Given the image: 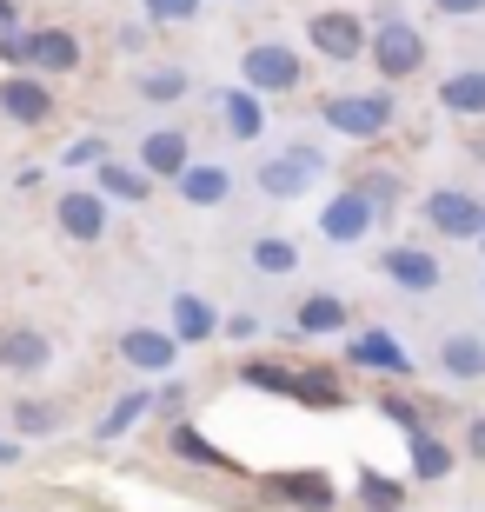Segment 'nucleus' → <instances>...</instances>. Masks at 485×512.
<instances>
[{
	"mask_svg": "<svg viewBox=\"0 0 485 512\" xmlns=\"http://www.w3.org/2000/svg\"><path fill=\"white\" fill-rule=\"evenodd\" d=\"M133 87H140V100H153V107H167V100H187L193 94V80L180 74V67H147Z\"/></svg>",
	"mask_w": 485,
	"mask_h": 512,
	"instance_id": "27",
	"label": "nucleus"
},
{
	"mask_svg": "<svg viewBox=\"0 0 485 512\" xmlns=\"http://www.w3.org/2000/svg\"><path fill=\"white\" fill-rule=\"evenodd\" d=\"M479 293H485V286H479Z\"/></svg>",
	"mask_w": 485,
	"mask_h": 512,
	"instance_id": "43",
	"label": "nucleus"
},
{
	"mask_svg": "<svg viewBox=\"0 0 485 512\" xmlns=\"http://www.w3.org/2000/svg\"><path fill=\"white\" fill-rule=\"evenodd\" d=\"M94 193L100 200H120V207H140L153 193V180L140 167H120V160H94Z\"/></svg>",
	"mask_w": 485,
	"mask_h": 512,
	"instance_id": "18",
	"label": "nucleus"
},
{
	"mask_svg": "<svg viewBox=\"0 0 485 512\" xmlns=\"http://www.w3.org/2000/svg\"><path fill=\"white\" fill-rule=\"evenodd\" d=\"M54 220H60V233H67V240L94 247L100 233H107V200H100V193L67 187V193H60V207H54Z\"/></svg>",
	"mask_w": 485,
	"mask_h": 512,
	"instance_id": "13",
	"label": "nucleus"
},
{
	"mask_svg": "<svg viewBox=\"0 0 485 512\" xmlns=\"http://www.w3.org/2000/svg\"><path fill=\"white\" fill-rule=\"evenodd\" d=\"M0 114L14 120V127H47V120H54L47 80H40V74H7V80H0Z\"/></svg>",
	"mask_w": 485,
	"mask_h": 512,
	"instance_id": "9",
	"label": "nucleus"
},
{
	"mask_svg": "<svg viewBox=\"0 0 485 512\" xmlns=\"http://www.w3.org/2000/svg\"><path fill=\"white\" fill-rule=\"evenodd\" d=\"M432 14H452V20L459 14H485V0H432Z\"/></svg>",
	"mask_w": 485,
	"mask_h": 512,
	"instance_id": "38",
	"label": "nucleus"
},
{
	"mask_svg": "<svg viewBox=\"0 0 485 512\" xmlns=\"http://www.w3.org/2000/svg\"><path fill=\"white\" fill-rule=\"evenodd\" d=\"M147 7V20H160V27H173V20H193L200 14V0H140Z\"/></svg>",
	"mask_w": 485,
	"mask_h": 512,
	"instance_id": "33",
	"label": "nucleus"
},
{
	"mask_svg": "<svg viewBox=\"0 0 485 512\" xmlns=\"http://www.w3.org/2000/svg\"><path fill=\"white\" fill-rule=\"evenodd\" d=\"M187 160H193V147H187L180 127H153L147 140H140V173H147V180H180Z\"/></svg>",
	"mask_w": 485,
	"mask_h": 512,
	"instance_id": "15",
	"label": "nucleus"
},
{
	"mask_svg": "<svg viewBox=\"0 0 485 512\" xmlns=\"http://www.w3.org/2000/svg\"><path fill=\"white\" fill-rule=\"evenodd\" d=\"M140 413H153V393H147V386H133V393H120V399H113V406H107V419H100V439H120V433H127V426H133Z\"/></svg>",
	"mask_w": 485,
	"mask_h": 512,
	"instance_id": "30",
	"label": "nucleus"
},
{
	"mask_svg": "<svg viewBox=\"0 0 485 512\" xmlns=\"http://www.w3.org/2000/svg\"><path fill=\"white\" fill-rule=\"evenodd\" d=\"M373 220H379V207H373L359 187H346V193H333V200H326V213H319V233H326L333 247H359V240L373 233Z\"/></svg>",
	"mask_w": 485,
	"mask_h": 512,
	"instance_id": "8",
	"label": "nucleus"
},
{
	"mask_svg": "<svg viewBox=\"0 0 485 512\" xmlns=\"http://www.w3.org/2000/svg\"><path fill=\"white\" fill-rule=\"evenodd\" d=\"M173 187H180L187 207H226V200H233V173H226L220 160H187Z\"/></svg>",
	"mask_w": 485,
	"mask_h": 512,
	"instance_id": "16",
	"label": "nucleus"
},
{
	"mask_svg": "<svg viewBox=\"0 0 485 512\" xmlns=\"http://www.w3.org/2000/svg\"><path fill=\"white\" fill-rule=\"evenodd\" d=\"M406 446H412V479H446L452 473V446H439V439H432L426 419H419V426H406Z\"/></svg>",
	"mask_w": 485,
	"mask_h": 512,
	"instance_id": "23",
	"label": "nucleus"
},
{
	"mask_svg": "<svg viewBox=\"0 0 485 512\" xmlns=\"http://www.w3.org/2000/svg\"><path fill=\"white\" fill-rule=\"evenodd\" d=\"M366 54H373L379 80H412L419 67H426V34H419L412 20H399L392 0H379V34L366 40Z\"/></svg>",
	"mask_w": 485,
	"mask_h": 512,
	"instance_id": "1",
	"label": "nucleus"
},
{
	"mask_svg": "<svg viewBox=\"0 0 485 512\" xmlns=\"http://www.w3.org/2000/svg\"><path fill=\"white\" fill-rule=\"evenodd\" d=\"M240 380L253 386V393H293V373H286V366H266V360H246Z\"/></svg>",
	"mask_w": 485,
	"mask_h": 512,
	"instance_id": "31",
	"label": "nucleus"
},
{
	"mask_svg": "<svg viewBox=\"0 0 485 512\" xmlns=\"http://www.w3.org/2000/svg\"><path fill=\"white\" fill-rule=\"evenodd\" d=\"M479 240H485V233H479Z\"/></svg>",
	"mask_w": 485,
	"mask_h": 512,
	"instance_id": "42",
	"label": "nucleus"
},
{
	"mask_svg": "<svg viewBox=\"0 0 485 512\" xmlns=\"http://www.w3.org/2000/svg\"><path fill=\"white\" fill-rule=\"evenodd\" d=\"M266 493L286 499V506H299V512H333L339 506V486L326 473H273V479H266Z\"/></svg>",
	"mask_w": 485,
	"mask_h": 512,
	"instance_id": "14",
	"label": "nucleus"
},
{
	"mask_svg": "<svg viewBox=\"0 0 485 512\" xmlns=\"http://www.w3.org/2000/svg\"><path fill=\"white\" fill-rule=\"evenodd\" d=\"M167 446H173V453H180V459H193V466H220V473H233V453H220V446H206V439L193 433L187 419H173Z\"/></svg>",
	"mask_w": 485,
	"mask_h": 512,
	"instance_id": "26",
	"label": "nucleus"
},
{
	"mask_svg": "<svg viewBox=\"0 0 485 512\" xmlns=\"http://www.w3.org/2000/svg\"><path fill=\"white\" fill-rule=\"evenodd\" d=\"M379 280L406 286V293H432L446 273H439V260H432L426 247H386V253H379Z\"/></svg>",
	"mask_w": 485,
	"mask_h": 512,
	"instance_id": "12",
	"label": "nucleus"
},
{
	"mask_svg": "<svg viewBox=\"0 0 485 512\" xmlns=\"http://www.w3.org/2000/svg\"><path fill=\"white\" fill-rule=\"evenodd\" d=\"M153 406H160L167 419H180V406H187V386H180V380H173V386H160V393H153Z\"/></svg>",
	"mask_w": 485,
	"mask_h": 512,
	"instance_id": "36",
	"label": "nucleus"
},
{
	"mask_svg": "<svg viewBox=\"0 0 485 512\" xmlns=\"http://www.w3.org/2000/svg\"><path fill=\"white\" fill-rule=\"evenodd\" d=\"M120 360H127L133 373H173V366H180V340L160 333V326H127V333H120Z\"/></svg>",
	"mask_w": 485,
	"mask_h": 512,
	"instance_id": "10",
	"label": "nucleus"
},
{
	"mask_svg": "<svg viewBox=\"0 0 485 512\" xmlns=\"http://www.w3.org/2000/svg\"><path fill=\"white\" fill-rule=\"evenodd\" d=\"M439 107L459 120H479L485 114V67H459V74L439 87Z\"/></svg>",
	"mask_w": 485,
	"mask_h": 512,
	"instance_id": "21",
	"label": "nucleus"
},
{
	"mask_svg": "<svg viewBox=\"0 0 485 512\" xmlns=\"http://www.w3.org/2000/svg\"><path fill=\"white\" fill-rule=\"evenodd\" d=\"M226 340H260V320H253V313H233V320H226Z\"/></svg>",
	"mask_w": 485,
	"mask_h": 512,
	"instance_id": "37",
	"label": "nucleus"
},
{
	"mask_svg": "<svg viewBox=\"0 0 485 512\" xmlns=\"http://www.w3.org/2000/svg\"><path fill=\"white\" fill-rule=\"evenodd\" d=\"M466 453L485 459V419H472V426H466Z\"/></svg>",
	"mask_w": 485,
	"mask_h": 512,
	"instance_id": "39",
	"label": "nucleus"
},
{
	"mask_svg": "<svg viewBox=\"0 0 485 512\" xmlns=\"http://www.w3.org/2000/svg\"><path fill=\"white\" fill-rule=\"evenodd\" d=\"M353 360L359 366H379V373H392V380H412V360L399 353V340H392L386 326H379V333H359V340H353Z\"/></svg>",
	"mask_w": 485,
	"mask_h": 512,
	"instance_id": "22",
	"label": "nucleus"
},
{
	"mask_svg": "<svg viewBox=\"0 0 485 512\" xmlns=\"http://www.w3.org/2000/svg\"><path fill=\"white\" fill-rule=\"evenodd\" d=\"M439 373L459 380V386L485 380V340L479 333H446V340H439Z\"/></svg>",
	"mask_w": 485,
	"mask_h": 512,
	"instance_id": "17",
	"label": "nucleus"
},
{
	"mask_svg": "<svg viewBox=\"0 0 485 512\" xmlns=\"http://www.w3.org/2000/svg\"><path fill=\"white\" fill-rule=\"evenodd\" d=\"M14 433H20V439L60 433V406H54V399H14Z\"/></svg>",
	"mask_w": 485,
	"mask_h": 512,
	"instance_id": "28",
	"label": "nucleus"
},
{
	"mask_svg": "<svg viewBox=\"0 0 485 512\" xmlns=\"http://www.w3.org/2000/svg\"><path fill=\"white\" fill-rule=\"evenodd\" d=\"M253 273H266V280H286V273H299V247L293 240H253Z\"/></svg>",
	"mask_w": 485,
	"mask_h": 512,
	"instance_id": "29",
	"label": "nucleus"
},
{
	"mask_svg": "<svg viewBox=\"0 0 485 512\" xmlns=\"http://www.w3.org/2000/svg\"><path fill=\"white\" fill-rule=\"evenodd\" d=\"M426 220L446 233V240H479L485 233V200L466 193V187H432L426 193Z\"/></svg>",
	"mask_w": 485,
	"mask_h": 512,
	"instance_id": "6",
	"label": "nucleus"
},
{
	"mask_svg": "<svg viewBox=\"0 0 485 512\" xmlns=\"http://www.w3.org/2000/svg\"><path fill=\"white\" fill-rule=\"evenodd\" d=\"M306 40H313V54H326L333 67H346V60L366 54V27H359V14H346V7L313 14V20H306Z\"/></svg>",
	"mask_w": 485,
	"mask_h": 512,
	"instance_id": "7",
	"label": "nucleus"
},
{
	"mask_svg": "<svg viewBox=\"0 0 485 512\" xmlns=\"http://www.w3.org/2000/svg\"><path fill=\"white\" fill-rule=\"evenodd\" d=\"M293 393H299V399H313V406H339V399H346V393H339V380H333V373H306V380H299Z\"/></svg>",
	"mask_w": 485,
	"mask_h": 512,
	"instance_id": "32",
	"label": "nucleus"
},
{
	"mask_svg": "<svg viewBox=\"0 0 485 512\" xmlns=\"http://www.w3.org/2000/svg\"><path fill=\"white\" fill-rule=\"evenodd\" d=\"M0 366L20 373V380H34V373L54 366V340L40 326H0Z\"/></svg>",
	"mask_w": 485,
	"mask_h": 512,
	"instance_id": "11",
	"label": "nucleus"
},
{
	"mask_svg": "<svg viewBox=\"0 0 485 512\" xmlns=\"http://www.w3.org/2000/svg\"><path fill=\"white\" fill-rule=\"evenodd\" d=\"M299 80H306V67H299V54L286 47V40H260V47H246L240 87H253V94H293Z\"/></svg>",
	"mask_w": 485,
	"mask_h": 512,
	"instance_id": "4",
	"label": "nucleus"
},
{
	"mask_svg": "<svg viewBox=\"0 0 485 512\" xmlns=\"http://www.w3.org/2000/svg\"><path fill=\"white\" fill-rule=\"evenodd\" d=\"M299 333H306V340L346 333V300H339V293H313V300H299Z\"/></svg>",
	"mask_w": 485,
	"mask_h": 512,
	"instance_id": "24",
	"label": "nucleus"
},
{
	"mask_svg": "<svg viewBox=\"0 0 485 512\" xmlns=\"http://www.w3.org/2000/svg\"><path fill=\"white\" fill-rule=\"evenodd\" d=\"M220 120H226L233 140H260V133H266V107H260L253 87H226V94H220Z\"/></svg>",
	"mask_w": 485,
	"mask_h": 512,
	"instance_id": "20",
	"label": "nucleus"
},
{
	"mask_svg": "<svg viewBox=\"0 0 485 512\" xmlns=\"http://www.w3.org/2000/svg\"><path fill=\"white\" fill-rule=\"evenodd\" d=\"M20 459V439H0V466H14Z\"/></svg>",
	"mask_w": 485,
	"mask_h": 512,
	"instance_id": "41",
	"label": "nucleus"
},
{
	"mask_svg": "<svg viewBox=\"0 0 485 512\" xmlns=\"http://www.w3.org/2000/svg\"><path fill=\"white\" fill-rule=\"evenodd\" d=\"M0 60H14L20 74H74L80 40L67 27H34V34H0Z\"/></svg>",
	"mask_w": 485,
	"mask_h": 512,
	"instance_id": "2",
	"label": "nucleus"
},
{
	"mask_svg": "<svg viewBox=\"0 0 485 512\" xmlns=\"http://www.w3.org/2000/svg\"><path fill=\"white\" fill-rule=\"evenodd\" d=\"M359 506L366 512H399L406 506V479L379 473V466H359Z\"/></svg>",
	"mask_w": 485,
	"mask_h": 512,
	"instance_id": "25",
	"label": "nucleus"
},
{
	"mask_svg": "<svg viewBox=\"0 0 485 512\" xmlns=\"http://www.w3.org/2000/svg\"><path fill=\"white\" fill-rule=\"evenodd\" d=\"M94 160H107V147H100V140H74V147L60 153V167H94Z\"/></svg>",
	"mask_w": 485,
	"mask_h": 512,
	"instance_id": "35",
	"label": "nucleus"
},
{
	"mask_svg": "<svg viewBox=\"0 0 485 512\" xmlns=\"http://www.w3.org/2000/svg\"><path fill=\"white\" fill-rule=\"evenodd\" d=\"M319 120H326L339 140H379V133L399 120V107H392L386 87H379V94H333L319 107Z\"/></svg>",
	"mask_w": 485,
	"mask_h": 512,
	"instance_id": "3",
	"label": "nucleus"
},
{
	"mask_svg": "<svg viewBox=\"0 0 485 512\" xmlns=\"http://www.w3.org/2000/svg\"><path fill=\"white\" fill-rule=\"evenodd\" d=\"M319 173H326V160H319L313 147H286V153H273V160H260V173H253V180H260L266 200H293V193L313 187Z\"/></svg>",
	"mask_w": 485,
	"mask_h": 512,
	"instance_id": "5",
	"label": "nucleus"
},
{
	"mask_svg": "<svg viewBox=\"0 0 485 512\" xmlns=\"http://www.w3.org/2000/svg\"><path fill=\"white\" fill-rule=\"evenodd\" d=\"M220 333V313L200 300V293H173V340L180 346H206Z\"/></svg>",
	"mask_w": 485,
	"mask_h": 512,
	"instance_id": "19",
	"label": "nucleus"
},
{
	"mask_svg": "<svg viewBox=\"0 0 485 512\" xmlns=\"http://www.w3.org/2000/svg\"><path fill=\"white\" fill-rule=\"evenodd\" d=\"M359 193H366L373 207L392 213V200H399V180H392V173H366V180H359Z\"/></svg>",
	"mask_w": 485,
	"mask_h": 512,
	"instance_id": "34",
	"label": "nucleus"
},
{
	"mask_svg": "<svg viewBox=\"0 0 485 512\" xmlns=\"http://www.w3.org/2000/svg\"><path fill=\"white\" fill-rule=\"evenodd\" d=\"M0 34H20V14H14V0H0Z\"/></svg>",
	"mask_w": 485,
	"mask_h": 512,
	"instance_id": "40",
	"label": "nucleus"
}]
</instances>
